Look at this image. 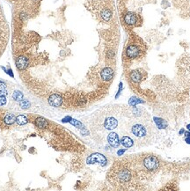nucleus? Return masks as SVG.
<instances>
[{"instance_id": "nucleus-4", "label": "nucleus", "mask_w": 190, "mask_h": 191, "mask_svg": "<svg viewBox=\"0 0 190 191\" xmlns=\"http://www.w3.org/2000/svg\"><path fill=\"white\" fill-rule=\"evenodd\" d=\"M140 54V50L136 45H129L126 50V55L128 58H136Z\"/></svg>"}, {"instance_id": "nucleus-17", "label": "nucleus", "mask_w": 190, "mask_h": 191, "mask_svg": "<svg viewBox=\"0 0 190 191\" xmlns=\"http://www.w3.org/2000/svg\"><path fill=\"white\" fill-rule=\"evenodd\" d=\"M16 123L19 125H25L26 124H27V118L25 116H23V115L18 116L16 117Z\"/></svg>"}, {"instance_id": "nucleus-18", "label": "nucleus", "mask_w": 190, "mask_h": 191, "mask_svg": "<svg viewBox=\"0 0 190 191\" xmlns=\"http://www.w3.org/2000/svg\"><path fill=\"white\" fill-rule=\"evenodd\" d=\"M12 98L17 101H21L23 99V93L20 91H15L12 94Z\"/></svg>"}, {"instance_id": "nucleus-5", "label": "nucleus", "mask_w": 190, "mask_h": 191, "mask_svg": "<svg viewBox=\"0 0 190 191\" xmlns=\"http://www.w3.org/2000/svg\"><path fill=\"white\" fill-rule=\"evenodd\" d=\"M132 133L137 137H143L146 135V129L141 124H135L132 129Z\"/></svg>"}, {"instance_id": "nucleus-10", "label": "nucleus", "mask_w": 190, "mask_h": 191, "mask_svg": "<svg viewBox=\"0 0 190 191\" xmlns=\"http://www.w3.org/2000/svg\"><path fill=\"white\" fill-rule=\"evenodd\" d=\"M124 21L128 25H135L137 22V17L134 12H128L124 16Z\"/></svg>"}, {"instance_id": "nucleus-16", "label": "nucleus", "mask_w": 190, "mask_h": 191, "mask_svg": "<svg viewBox=\"0 0 190 191\" xmlns=\"http://www.w3.org/2000/svg\"><path fill=\"white\" fill-rule=\"evenodd\" d=\"M4 121L6 124H12L16 122V117L13 114H8L5 116Z\"/></svg>"}, {"instance_id": "nucleus-23", "label": "nucleus", "mask_w": 190, "mask_h": 191, "mask_svg": "<svg viewBox=\"0 0 190 191\" xmlns=\"http://www.w3.org/2000/svg\"><path fill=\"white\" fill-rule=\"evenodd\" d=\"M123 152H124V150H123V151H119V152H118V154H119V155H121V154H123Z\"/></svg>"}, {"instance_id": "nucleus-13", "label": "nucleus", "mask_w": 190, "mask_h": 191, "mask_svg": "<svg viewBox=\"0 0 190 191\" xmlns=\"http://www.w3.org/2000/svg\"><path fill=\"white\" fill-rule=\"evenodd\" d=\"M35 125L40 129H45L48 126V122L43 117H38L35 120Z\"/></svg>"}, {"instance_id": "nucleus-22", "label": "nucleus", "mask_w": 190, "mask_h": 191, "mask_svg": "<svg viewBox=\"0 0 190 191\" xmlns=\"http://www.w3.org/2000/svg\"><path fill=\"white\" fill-rule=\"evenodd\" d=\"M0 94H7V92L5 90H0Z\"/></svg>"}, {"instance_id": "nucleus-6", "label": "nucleus", "mask_w": 190, "mask_h": 191, "mask_svg": "<svg viewBox=\"0 0 190 191\" xmlns=\"http://www.w3.org/2000/svg\"><path fill=\"white\" fill-rule=\"evenodd\" d=\"M100 77H101V78L104 81H110L113 78V77H114V70H113V69H111L109 67L104 68L101 70V72H100Z\"/></svg>"}, {"instance_id": "nucleus-20", "label": "nucleus", "mask_w": 190, "mask_h": 191, "mask_svg": "<svg viewBox=\"0 0 190 191\" xmlns=\"http://www.w3.org/2000/svg\"><path fill=\"white\" fill-rule=\"evenodd\" d=\"M6 98L4 95H0V106H4L6 104Z\"/></svg>"}, {"instance_id": "nucleus-19", "label": "nucleus", "mask_w": 190, "mask_h": 191, "mask_svg": "<svg viewBox=\"0 0 190 191\" xmlns=\"http://www.w3.org/2000/svg\"><path fill=\"white\" fill-rule=\"evenodd\" d=\"M20 106H21V108L23 109H27L30 107V102L27 100H24V101H20Z\"/></svg>"}, {"instance_id": "nucleus-1", "label": "nucleus", "mask_w": 190, "mask_h": 191, "mask_svg": "<svg viewBox=\"0 0 190 191\" xmlns=\"http://www.w3.org/2000/svg\"><path fill=\"white\" fill-rule=\"evenodd\" d=\"M86 162L88 164H100L101 166H105L107 164V159L100 153H93L87 158Z\"/></svg>"}, {"instance_id": "nucleus-3", "label": "nucleus", "mask_w": 190, "mask_h": 191, "mask_svg": "<svg viewBox=\"0 0 190 191\" xmlns=\"http://www.w3.org/2000/svg\"><path fill=\"white\" fill-rule=\"evenodd\" d=\"M49 103L54 108H59L63 103V98L57 93H53L49 98Z\"/></svg>"}, {"instance_id": "nucleus-8", "label": "nucleus", "mask_w": 190, "mask_h": 191, "mask_svg": "<svg viewBox=\"0 0 190 191\" xmlns=\"http://www.w3.org/2000/svg\"><path fill=\"white\" fill-rule=\"evenodd\" d=\"M16 66L19 70H23L28 66V60L26 57H19L16 60Z\"/></svg>"}, {"instance_id": "nucleus-15", "label": "nucleus", "mask_w": 190, "mask_h": 191, "mask_svg": "<svg viewBox=\"0 0 190 191\" xmlns=\"http://www.w3.org/2000/svg\"><path fill=\"white\" fill-rule=\"evenodd\" d=\"M100 16L105 21H109L112 17V11L109 9H105L104 11H101Z\"/></svg>"}, {"instance_id": "nucleus-12", "label": "nucleus", "mask_w": 190, "mask_h": 191, "mask_svg": "<svg viewBox=\"0 0 190 191\" xmlns=\"http://www.w3.org/2000/svg\"><path fill=\"white\" fill-rule=\"evenodd\" d=\"M130 78L135 83H139L142 80V75L138 70H132L130 73Z\"/></svg>"}, {"instance_id": "nucleus-2", "label": "nucleus", "mask_w": 190, "mask_h": 191, "mask_svg": "<svg viewBox=\"0 0 190 191\" xmlns=\"http://www.w3.org/2000/svg\"><path fill=\"white\" fill-rule=\"evenodd\" d=\"M143 165L144 167L150 170V171H154L156 170L158 167V160L156 157L154 156H149V157H146L143 160Z\"/></svg>"}, {"instance_id": "nucleus-9", "label": "nucleus", "mask_w": 190, "mask_h": 191, "mask_svg": "<svg viewBox=\"0 0 190 191\" xmlns=\"http://www.w3.org/2000/svg\"><path fill=\"white\" fill-rule=\"evenodd\" d=\"M118 125V122L116 119H115L114 117H108L106 119L105 123H104V126L107 129H109V130H112L114 129L117 127Z\"/></svg>"}, {"instance_id": "nucleus-24", "label": "nucleus", "mask_w": 190, "mask_h": 191, "mask_svg": "<svg viewBox=\"0 0 190 191\" xmlns=\"http://www.w3.org/2000/svg\"><path fill=\"white\" fill-rule=\"evenodd\" d=\"M188 129H189L190 130V124H189V125H188Z\"/></svg>"}, {"instance_id": "nucleus-11", "label": "nucleus", "mask_w": 190, "mask_h": 191, "mask_svg": "<svg viewBox=\"0 0 190 191\" xmlns=\"http://www.w3.org/2000/svg\"><path fill=\"white\" fill-rule=\"evenodd\" d=\"M130 177H131L130 172H129L128 170H127V169H123V170H122V171L119 173V174H118V178H119V180H120L121 182H128V181L130 179Z\"/></svg>"}, {"instance_id": "nucleus-14", "label": "nucleus", "mask_w": 190, "mask_h": 191, "mask_svg": "<svg viewBox=\"0 0 190 191\" xmlns=\"http://www.w3.org/2000/svg\"><path fill=\"white\" fill-rule=\"evenodd\" d=\"M121 143H122V144H123L124 147H126V148H129V147L133 146V144H134L133 140H132L130 137H128V136H123V137L122 138V140H121Z\"/></svg>"}, {"instance_id": "nucleus-21", "label": "nucleus", "mask_w": 190, "mask_h": 191, "mask_svg": "<svg viewBox=\"0 0 190 191\" xmlns=\"http://www.w3.org/2000/svg\"><path fill=\"white\" fill-rule=\"evenodd\" d=\"M137 102H141V101H137L136 99H134V98H131L130 101H129V104L130 105H135Z\"/></svg>"}, {"instance_id": "nucleus-7", "label": "nucleus", "mask_w": 190, "mask_h": 191, "mask_svg": "<svg viewBox=\"0 0 190 191\" xmlns=\"http://www.w3.org/2000/svg\"><path fill=\"white\" fill-rule=\"evenodd\" d=\"M108 141L109 143V144L112 147H118L120 145V140H119V136L115 132H111L108 136Z\"/></svg>"}]
</instances>
